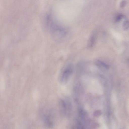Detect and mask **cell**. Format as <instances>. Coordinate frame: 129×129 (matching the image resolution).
<instances>
[{"label":"cell","instance_id":"1","mask_svg":"<svg viewBox=\"0 0 129 129\" xmlns=\"http://www.w3.org/2000/svg\"><path fill=\"white\" fill-rule=\"evenodd\" d=\"M47 24L52 37L55 41H61L66 37L67 32L64 28L51 21H48Z\"/></svg>","mask_w":129,"mask_h":129},{"label":"cell","instance_id":"2","mask_svg":"<svg viewBox=\"0 0 129 129\" xmlns=\"http://www.w3.org/2000/svg\"><path fill=\"white\" fill-rule=\"evenodd\" d=\"M73 66L71 64L66 66L62 70L60 75V80L62 83L66 82L72 73Z\"/></svg>","mask_w":129,"mask_h":129},{"label":"cell","instance_id":"3","mask_svg":"<svg viewBox=\"0 0 129 129\" xmlns=\"http://www.w3.org/2000/svg\"><path fill=\"white\" fill-rule=\"evenodd\" d=\"M96 65L100 67L106 69L109 68V66L104 62L99 61H97L96 62Z\"/></svg>","mask_w":129,"mask_h":129},{"label":"cell","instance_id":"4","mask_svg":"<svg viewBox=\"0 0 129 129\" xmlns=\"http://www.w3.org/2000/svg\"><path fill=\"white\" fill-rule=\"evenodd\" d=\"M94 38L92 36L89 39L88 44V46L89 47H91L93 45L94 42Z\"/></svg>","mask_w":129,"mask_h":129},{"label":"cell","instance_id":"5","mask_svg":"<svg viewBox=\"0 0 129 129\" xmlns=\"http://www.w3.org/2000/svg\"><path fill=\"white\" fill-rule=\"evenodd\" d=\"M129 27V22L126 20L123 22V28L125 30H127Z\"/></svg>","mask_w":129,"mask_h":129},{"label":"cell","instance_id":"6","mask_svg":"<svg viewBox=\"0 0 129 129\" xmlns=\"http://www.w3.org/2000/svg\"><path fill=\"white\" fill-rule=\"evenodd\" d=\"M101 112L100 111L97 110L95 111L94 113V116L98 117L101 114Z\"/></svg>","mask_w":129,"mask_h":129},{"label":"cell","instance_id":"7","mask_svg":"<svg viewBox=\"0 0 129 129\" xmlns=\"http://www.w3.org/2000/svg\"><path fill=\"white\" fill-rule=\"evenodd\" d=\"M123 16V15L122 14H120L118 15L116 18V21L118 22L122 18Z\"/></svg>","mask_w":129,"mask_h":129},{"label":"cell","instance_id":"8","mask_svg":"<svg viewBox=\"0 0 129 129\" xmlns=\"http://www.w3.org/2000/svg\"><path fill=\"white\" fill-rule=\"evenodd\" d=\"M125 2L124 1H123L121 3L120 6L121 7H123L125 6Z\"/></svg>","mask_w":129,"mask_h":129}]
</instances>
